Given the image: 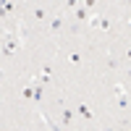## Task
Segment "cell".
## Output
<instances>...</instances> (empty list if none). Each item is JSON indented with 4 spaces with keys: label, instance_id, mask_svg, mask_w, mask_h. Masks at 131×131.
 <instances>
[{
    "label": "cell",
    "instance_id": "obj_1",
    "mask_svg": "<svg viewBox=\"0 0 131 131\" xmlns=\"http://www.w3.org/2000/svg\"><path fill=\"white\" fill-rule=\"evenodd\" d=\"M47 29H50V34H60V31L66 29V16H63V13H52Z\"/></svg>",
    "mask_w": 131,
    "mask_h": 131
},
{
    "label": "cell",
    "instance_id": "obj_2",
    "mask_svg": "<svg viewBox=\"0 0 131 131\" xmlns=\"http://www.w3.org/2000/svg\"><path fill=\"white\" fill-rule=\"evenodd\" d=\"M71 13H73V21H76V24H89V18H92V10L86 8L84 3L76 8V10H71Z\"/></svg>",
    "mask_w": 131,
    "mask_h": 131
},
{
    "label": "cell",
    "instance_id": "obj_3",
    "mask_svg": "<svg viewBox=\"0 0 131 131\" xmlns=\"http://www.w3.org/2000/svg\"><path fill=\"white\" fill-rule=\"evenodd\" d=\"M26 18L37 24V21H45V18H50V10H47L45 5H34V8L29 10V16H26Z\"/></svg>",
    "mask_w": 131,
    "mask_h": 131
},
{
    "label": "cell",
    "instance_id": "obj_4",
    "mask_svg": "<svg viewBox=\"0 0 131 131\" xmlns=\"http://www.w3.org/2000/svg\"><path fill=\"white\" fill-rule=\"evenodd\" d=\"M76 113H79L86 123H92V121H94V110H92L86 102H76Z\"/></svg>",
    "mask_w": 131,
    "mask_h": 131
},
{
    "label": "cell",
    "instance_id": "obj_5",
    "mask_svg": "<svg viewBox=\"0 0 131 131\" xmlns=\"http://www.w3.org/2000/svg\"><path fill=\"white\" fill-rule=\"evenodd\" d=\"M58 123H60L63 128H68V126L73 123V110H71L68 105H63V107H60V121H58Z\"/></svg>",
    "mask_w": 131,
    "mask_h": 131
},
{
    "label": "cell",
    "instance_id": "obj_6",
    "mask_svg": "<svg viewBox=\"0 0 131 131\" xmlns=\"http://www.w3.org/2000/svg\"><path fill=\"white\" fill-rule=\"evenodd\" d=\"M21 100H24V102H34V81H31V79L21 86Z\"/></svg>",
    "mask_w": 131,
    "mask_h": 131
},
{
    "label": "cell",
    "instance_id": "obj_7",
    "mask_svg": "<svg viewBox=\"0 0 131 131\" xmlns=\"http://www.w3.org/2000/svg\"><path fill=\"white\" fill-rule=\"evenodd\" d=\"M66 60H68V66H73V68H79V66L84 63V55H81V50H68V55H66Z\"/></svg>",
    "mask_w": 131,
    "mask_h": 131
},
{
    "label": "cell",
    "instance_id": "obj_8",
    "mask_svg": "<svg viewBox=\"0 0 131 131\" xmlns=\"http://www.w3.org/2000/svg\"><path fill=\"white\" fill-rule=\"evenodd\" d=\"M121 66H123V58H118V55H107L105 58V68L107 71H118Z\"/></svg>",
    "mask_w": 131,
    "mask_h": 131
},
{
    "label": "cell",
    "instance_id": "obj_9",
    "mask_svg": "<svg viewBox=\"0 0 131 131\" xmlns=\"http://www.w3.org/2000/svg\"><path fill=\"white\" fill-rule=\"evenodd\" d=\"M0 8H3V18H13L16 16V5H13V0H0Z\"/></svg>",
    "mask_w": 131,
    "mask_h": 131
},
{
    "label": "cell",
    "instance_id": "obj_10",
    "mask_svg": "<svg viewBox=\"0 0 131 131\" xmlns=\"http://www.w3.org/2000/svg\"><path fill=\"white\" fill-rule=\"evenodd\" d=\"M115 107H118V110H128V107H131L128 94H118V97H115Z\"/></svg>",
    "mask_w": 131,
    "mask_h": 131
},
{
    "label": "cell",
    "instance_id": "obj_11",
    "mask_svg": "<svg viewBox=\"0 0 131 131\" xmlns=\"http://www.w3.org/2000/svg\"><path fill=\"white\" fill-rule=\"evenodd\" d=\"M113 94H115V97H118V94H126V86H123L121 81H115V84H113Z\"/></svg>",
    "mask_w": 131,
    "mask_h": 131
},
{
    "label": "cell",
    "instance_id": "obj_12",
    "mask_svg": "<svg viewBox=\"0 0 131 131\" xmlns=\"http://www.w3.org/2000/svg\"><path fill=\"white\" fill-rule=\"evenodd\" d=\"M81 3H79V0H66V8H68V10H76V8H79Z\"/></svg>",
    "mask_w": 131,
    "mask_h": 131
},
{
    "label": "cell",
    "instance_id": "obj_13",
    "mask_svg": "<svg viewBox=\"0 0 131 131\" xmlns=\"http://www.w3.org/2000/svg\"><path fill=\"white\" fill-rule=\"evenodd\" d=\"M121 58H123V63H131V45L126 47V52H123V55H121Z\"/></svg>",
    "mask_w": 131,
    "mask_h": 131
},
{
    "label": "cell",
    "instance_id": "obj_14",
    "mask_svg": "<svg viewBox=\"0 0 131 131\" xmlns=\"http://www.w3.org/2000/svg\"><path fill=\"white\" fill-rule=\"evenodd\" d=\"M81 3H84L86 8H89V10H92V8H97V3H100V0H81Z\"/></svg>",
    "mask_w": 131,
    "mask_h": 131
},
{
    "label": "cell",
    "instance_id": "obj_15",
    "mask_svg": "<svg viewBox=\"0 0 131 131\" xmlns=\"http://www.w3.org/2000/svg\"><path fill=\"white\" fill-rule=\"evenodd\" d=\"M126 29L131 31V16H126Z\"/></svg>",
    "mask_w": 131,
    "mask_h": 131
}]
</instances>
